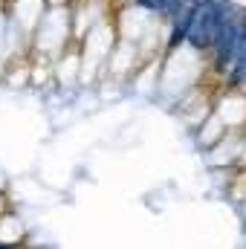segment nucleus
Segmentation results:
<instances>
[{
	"instance_id": "f257e3e1",
	"label": "nucleus",
	"mask_w": 246,
	"mask_h": 249,
	"mask_svg": "<svg viewBox=\"0 0 246 249\" xmlns=\"http://www.w3.org/2000/svg\"><path fill=\"white\" fill-rule=\"evenodd\" d=\"M244 47H246V9H238L235 3L223 0V20H220L217 41L211 47L217 70H232L235 61L241 58Z\"/></svg>"
},
{
	"instance_id": "20e7f679",
	"label": "nucleus",
	"mask_w": 246,
	"mask_h": 249,
	"mask_svg": "<svg viewBox=\"0 0 246 249\" xmlns=\"http://www.w3.org/2000/svg\"><path fill=\"white\" fill-rule=\"evenodd\" d=\"M229 84L232 87H246V47L241 53V58L235 61V67L229 70Z\"/></svg>"
},
{
	"instance_id": "7ed1b4c3",
	"label": "nucleus",
	"mask_w": 246,
	"mask_h": 249,
	"mask_svg": "<svg viewBox=\"0 0 246 249\" xmlns=\"http://www.w3.org/2000/svg\"><path fill=\"white\" fill-rule=\"evenodd\" d=\"M194 12H197V3L194 0H185L183 6L174 12V18H171V47L188 41L191 23H194Z\"/></svg>"
},
{
	"instance_id": "39448f33",
	"label": "nucleus",
	"mask_w": 246,
	"mask_h": 249,
	"mask_svg": "<svg viewBox=\"0 0 246 249\" xmlns=\"http://www.w3.org/2000/svg\"><path fill=\"white\" fill-rule=\"evenodd\" d=\"M194 3H197V0H194Z\"/></svg>"
},
{
	"instance_id": "f03ea898",
	"label": "nucleus",
	"mask_w": 246,
	"mask_h": 249,
	"mask_svg": "<svg viewBox=\"0 0 246 249\" xmlns=\"http://www.w3.org/2000/svg\"><path fill=\"white\" fill-rule=\"evenodd\" d=\"M220 20H223V0H197L188 44L197 50H211L220 32Z\"/></svg>"
}]
</instances>
